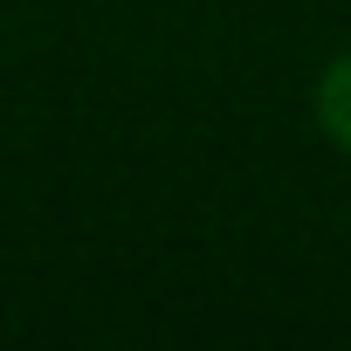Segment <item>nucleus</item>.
Returning a JSON list of instances; mask_svg holds the SVG:
<instances>
[{
    "label": "nucleus",
    "mask_w": 351,
    "mask_h": 351,
    "mask_svg": "<svg viewBox=\"0 0 351 351\" xmlns=\"http://www.w3.org/2000/svg\"><path fill=\"white\" fill-rule=\"evenodd\" d=\"M310 124H317V138L337 158H351V49H330L317 62V76H310Z\"/></svg>",
    "instance_id": "nucleus-1"
}]
</instances>
